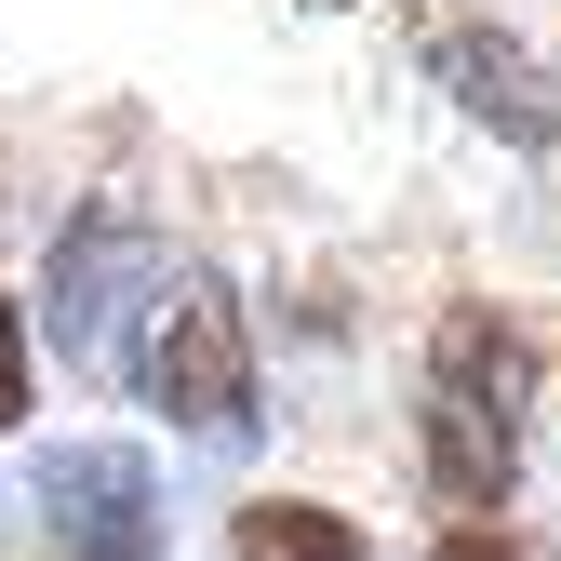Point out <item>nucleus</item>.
<instances>
[{"label": "nucleus", "mask_w": 561, "mask_h": 561, "mask_svg": "<svg viewBox=\"0 0 561 561\" xmlns=\"http://www.w3.org/2000/svg\"><path fill=\"white\" fill-rule=\"evenodd\" d=\"M174 295V241L148 201H67V228L41 254V334L67 347V375H134L148 362V321Z\"/></svg>", "instance_id": "nucleus-1"}, {"label": "nucleus", "mask_w": 561, "mask_h": 561, "mask_svg": "<svg viewBox=\"0 0 561 561\" xmlns=\"http://www.w3.org/2000/svg\"><path fill=\"white\" fill-rule=\"evenodd\" d=\"M148 401L174 414L187 442H215V455H241L254 428H267V375H254V321H241V295L215 267H174V295H161V321H148Z\"/></svg>", "instance_id": "nucleus-2"}, {"label": "nucleus", "mask_w": 561, "mask_h": 561, "mask_svg": "<svg viewBox=\"0 0 561 561\" xmlns=\"http://www.w3.org/2000/svg\"><path fill=\"white\" fill-rule=\"evenodd\" d=\"M41 522L67 561H174L161 548V468L134 442H54L41 455Z\"/></svg>", "instance_id": "nucleus-3"}, {"label": "nucleus", "mask_w": 561, "mask_h": 561, "mask_svg": "<svg viewBox=\"0 0 561 561\" xmlns=\"http://www.w3.org/2000/svg\"><path fill=\"white\" fill-rule=\"evenodd\" d=\"M428 81L495 134V148H548V134H561V81L535 67V41L495 27V14H442L428 27Z\"/></svg>", "instance_id": "nucleus-4"}, {"label": "nucleus", "mask_w": 561, "mask_h": 561, "mask_svg": "<svg viewBox=\"0 0 561 561\" xmlns=\"http://www.w3.org/2000/svg\"><path fill=\"white\" fill-rule=\"evenodd\" d=\"M522 388H535V334H522L495 295H442V321H428V401L522 414Z\"/></svg>", "instance_id": "nucleus-5"}, {"label": "nucleus", "mask_w": 561, "mask_h": 561, "mask_svg": "<svg viewBox=\"0 0 561 561\" xmlns=\"http://www.w3.org/2000/svg\"><path fill=\"white\" fill-rule=\"evenodd\" d=\"M228 561H375V535L334 495H241L228 508Z\"/></svg>", "instance_id": "nucleus-6"}, {"label": "nucleus", "mask_w": 561, "mask_h": 561, "mask_svg": "<svg viewBox=\"0 0 561 561\" xmlns=\"http://www.w3.org/2000/svg\"><path fill=\"white\" fill-rule=\"evenodd\" d=\"M27 414H41V347H27V308L0 295V442H14Z\"/></svg>", "instance_id": "nucleus-7"}, {"label": "nucleus", "mask_w": 561, "mask_h": 561, "mask_svg": "<svg viewBox=\"0 0 561 561\" xmlns=\"http://www.w3.org/2000/svg\"><path fill=\"white\" fill-rule=\"evenodd\" d=\"M428 561H535V548H522L508 522H442V535H428Z\"/></svg>", "instance_id": "nucleus-8"}]
</instances>
